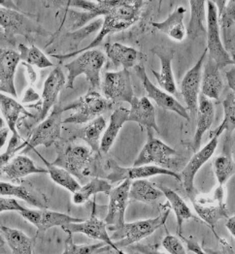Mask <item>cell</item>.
Instances as JSON below:
<instances>
[{
    "mask_svg": "<svg viewBox=\"0 0 235 254\" xmlns=\"http://www.w3.org/2000/svg\"><path fill=\"white\" fill-rule=\"evenodd\" d=\"M145 3V1L141 0H117L116 4L111 9V11L104 16L102 27L100 28V31L97 34L96 38L88 46H86L83 50H76L73 53L63 55H51V57L56 58L58 60H66L73 58L77 55H80L81 53L85 51L95 49L96 47L101 45L104 38L109 34H113L128 29V27H130L138 21Z\"/></svg>",
    "mask_w": 235,
    "mask_h": 254,
    "instance_id": "1",
    "label": "cell"
},
{
    "mask_svg": "<svg viewBox=\"0 0 235 254\" xmlns=\"http://www.w3.org/2000/svg\"><path fill=\"white\" fill-rule=\"evenodd\" d=\"M106 62L105 55L99 50H89L81 53L75 60L65 64L68 71L66 88H73L77 77L85 75L88 83V91H97L100 88V72Z\"/></svg>",
    "mask_w": 235,
    "mask_h": 254,
    "instance_id": "2",
    "label": "cell"
},
{
    "mask_svg": "<svg viewBox=\"0 0 235 254\" xmlns=\"http://www.w3.org/2000/svg\"><path fill=\"white\" fill-rule=\"evenodd\" d=\"M170 210V205H165L162 207L160 214L157 217L125 223L121 229L115 231L113 236H111L112 241L119 250H123L140 242L165 224Z\"/></svg>",
    "mask_w": 235,
    "mask_h": 254,
    "instance_id": "3",
    "label": "cell"
},
{
    "mask_svg": "<svg viewBox=\"0 0 235 254\" xmlns=\"http://www.w3.org/2000/svg\"><path fill=\"white\" fill-rule=\"evenodd\" d=\"M112 107L113 103L97 91H87V93L81 96L78 100L64 107V112L70 110L75 111L73 115L64 120V125L88 124L111 110Z\"/></svg>",
    "mask_w": 235,
    "mask_h": 254,
    "instance_id": "4",
    "label": "cell"
},
{
    "mask_svg": "<svg viewBox=\"0 0 235 254\" xmlns=\"http://www.w3.org/2000/svg\"><path fill=\"white\" fill-rule=\"evenodd\" d=\"M225 190L223 186H218L213 193L208 196L195 195L191 198L192 206L197 213L198 217L212 227L214 231L215 226L221 219L229 218V210L227 204L224 201ZM216 235V233H215Z\"/></svg>",
    "mask_w": 235,
    "mask_h": 254,
    "instance_id": "5",
    "label": "cell"
},
{
    "mask_svg": "<svg viewBox=\"0 0 235 254\" xmlns=\"http://www.w3.org/2000/svg\"><path fill=\"white\" fill-rule=\"evenodd\" d=\"M64 107L62 105L54 107L50 115L32 131L23 151L34 149L39 146L49 148L55 144L61 137L62 126L64 125Z\"/></svg>",
    "mask_w": 235,
    "mask_h": 254,
    "instance_id": "6",
    "label": "cell"
},
{
    "mask_svg": "<svg viewBox=\"0 0 235 254\" xmlns=\"http://www.w3.org/2000/svg\"><path fill=\"white\" fill-rule=\"evenodd\" d=\"M92 153L93 150L89 147L71 145L59 150L58 157L53 164L67 170L79 180H84L90 175Z\"/></svg>",
    "mask_w": 235,
    "mask_h": 254,
    "instance_id": "7",
    "label": "cell"
},
{
    "mask_svg": "<svg viewBox=\"0 0 235 254\" xmlns=\"http://www.w3.org/2000/svg\"><path fill=\"white\" fill-rule=\"evenodd\" d=\"M0 24L4 30V37L10 42L15 41L16 35H22L28 38L32 33H43L45 30L36 21L28 18L24 13L18 9L0 8Z\"/></svg>",
    "mask_w": 235,
    "mask_h": 254,
    "instance_id": "8",
    "label": "cell"
},
{
    "mask_svg": "<svg viewBox=\"0 0 235 254\" xmlns=\"http://www.w3.org/2000/svg\"><path fill=\"white\" fill-rule=\"evenodd\" d=\"M207 5V50L209 58L219 66L220 69L228 65H233L234 62L226 48L224 47L220 36L219 12L215 1H206Z\"/></svg>",
    "mask_w": 235,
    "mask_h": 254,
    "instance_id": "9",
    "label": "cell"
},
{
    "mask_svg": "<svg viewBox=\"0 0 235 254\" xmlns=\"http://www.w3.org/2000/svg\"><path fill=\"white\" fill-rule=\"evenodd\" d=\"M106 168L108 170L106 180L111 183L124 182L126 180L135 181L140 179H146L157 175L169 176L177 181L181 182V176L175 172L157 165H143V166H133L132 167H122L115 160L109 159L107 161Z\"/></svg>",
    "mask_w": 235,
    "mask_h": 254,
    "instance_id": "10",
    "label": "cell"
},
{
    "mask_svg": "<svg viewBox=\"0 0 235 254\" xmlns=\"http://www.w3.org/2000/svg\"><path fill=\"white\" fill-rule=\"evenodd\" d=\"M132 181L126 180L117 188L112 189L109 195V204L104 221L111 231L121 229L126 223V211L129 199V189Z\"/></svg>",
    "mask_w": 235,
    "mask_h": 254,
    "instance_id": "11",
    "label": "cell"
},
{
    "mask_svg": "<svg viewBox=\"0 0 235 254\" xmlns=\"http://www.w3.org/2000/svg\"><path fill=\"white\" fill-rule=\"evenodd\" d=\"M104 97L113 104L118 102L131 103L135 97L128 69L117 72H107L102 84Z\"/></svg>",
    "mask_w": 235,
    "mask_h": 254,
    "instance_id": "12",
    "label": "cell"
},
{
    "mask_svg": "<svg viewBox=\"0 0 235 254\" xmlns=\"http://www.w3.org/2000/svg\"><path fill=\"white\" fill-rule=\"evenodd\" d=\"M147 133V142L135 159L133 166L157 165L163 168L168 167L172 157L177 154V151L162 141L155 138L153 136L152 129L148 130Z\"/></svg>",
    "mask_w": 235,
    "mask_h": 254,
    "instance_id": "13",
    "label": "cell"
},
{
    "mask_svg": "<svg viewBox=\"0 0 235 254\" xmlns=\"http://www.w3.org/2000/svg\"><path fill=\"white\" fill-rule=\"evenodd\" d=\"M134 70L136 72V75L140 79L143 87L145 88L148 97L153 99L157 104V106L164 110L172 111L187 121L191 120L188 109L181 105L168 92H166L165 90H161L150 81L149 77L146 73V69L143 65H136L134 67Z\"/></svg>",
    "mask_w": 235,
    "mask_h": 254,
    "instance_id": "14",
    "label": "cell"
},
{
    "mask_svg": "<svg viewBox=\"0 0 235 254\" xmlns=\"http://www.w3.org/2000/svg\"><path fill=\"white\" fill-rule=\"evenodd\" d=\"M207 54L208 50L206 49L197 63L185 74L181 83V93L192 117H195L197 114L199 91L202 83V67Z\"/></svg>",
    "mask_w": 235,
    "mask_h": 254,
    "instance_id": "15",
    "label": "cell"
},
{
    "mask_svg": "<svg viewBox=\"0 0 235 254\" xmlns=\"http://www.w3.org/2000/svg\"><path fill=\"white\" fill-rule=\"evenodd\" d=\"M219 137L220 136L218 135H214L210 138L211 140L209 141V143L204 148L195 151L189 163L180 174L183 188L186 193L189 195L190 199L196 195V191L194 189V178L197 172L212 157L219 144Z\"/></svg>",
    "mask_w": 235,
    "mask_h": 254,
    "instance_id": "16",
    "label": "cell"
},
{
    "mask_svg": "<svg viewBox=\"0 0 235 254\" xmlns=\"http://www.w3.org/2000/svg\"><path fill=\"white\" fill-rule=\"evenodd\" d=\"M20 214L37 228V234L44 233L48 229L56 226L62 227L68 223L82 222L85 220L83 218H76L65 213L48 211L45 209H26L25 211L20 212Z\"/></svg>",
    "mask_w": 235,
    "mask_h": 254,
    "instance_id": "17",
    "label": "cell"
},
{
    "mask_svg": "<svg viewBox=\"0 0 235 254\" xmlns=\"http://www.w3.org/2000/svg\"><path fill=\"white\" fill-rule=\"evenodd\" d=\"M117 1L115 0H98V1H86L76 0L68 1L67 5L70 7H77L85 10V12H72L71 18L74 19L72 24V30L83 28L87 21H91L99 16H105L114 7Z\"/></svg>",
    "mask_w": 235,
    "mask_h": 254,
    "instance_id": "18",
    "label": "cell"
},
{
    "mask_svg": "<svg viewBox=\"0 0 235 254\" xmlns=\"http://www.w3.org/2000/svg\"><path fill=\"white\" fill-rule=\"evenodd\" d=\"M90 215V217L82 222H72L62 226L63 230L67 234L81 233L85 234V236L98 240L100 242H104L108 245L112 246L118 254H123L121 250H119L114 242L111 239V236L107 233V224L104 220H100L94 214V212Z\"/></svg>",
    "mask_w": 235,
    "mask_h": 254,
    "instance_id": "19",
    "label": "cell"
},
{
    "mask_svg": "<svg viewBox=\"0 0 235 254\" xmlns=\"http://www.w3.org/2000/svg\"><path fill=\"white\" fill-rule=\"evenodd\" d=\"M66 85V80L64 77V71L60 66L56 67L48 76L44 83L42 93V107L40 111L39 121L42 122L48 116L49 112L53 110L56 106V102L58 96L63 89L64 85Z\"/></svg>",
    "mask_w": 235,
    "mask_h": 254,
    "instance_id": "20",
    "label": "cell"
},
{
    "mask_svg": "<svg viewBox=\"0 0 235 254\" xmlns=\"http://www.w3.org/2000/svg\"><path fill=\"white\" fill-rule=\"evenodd\" d=\"M152 53L156 55L160 61V71L157 73L152 70V73L156 77L157 83L161 88L171 95L177 94V88L175 85L174 75L172 71V61L174 59V50L167 47L157 46L152 49Z\"/></svg>",
    "mask_w": 235,
    "mask_h": 254,
    "instance_id": "21",
    "label": "cell"
},
{
    "mask_svg": "<svg viewBox=\"0 0 235 254\" xmlns=\"http://www.w3.org/2000/svg\"><path fill=\"white\" fill-rule=\"evenodd\" d=\"M21 56L18 52L4 49L0 54V90L1 93H8L18 97L15 87V73Z\"/></svg>",
    "mask_w": 235,
    "mask_h": 254,
    "instance_id": "22",
    "label": "cell"
},
{
    "mask_svg": "<svg viewBox=\"0 0 235 254\" xmlns=\"http://www.w3.org/2000/svg\"><path fill=\"white\" fill-rule=\"evenodd\" d=\"M128 122H134L141 127H145L148 130H155L158 132V127L157 125V113L156 109L148 96H143L133 98L130 103Z\"/></svg>",
    "mask_w": 235,
    "mask_h": 254,
    "instance_id": "23",
    "label": "cell"
},
{
    "mask_svg": "<svg viewBox=\"0 0 235 254\" xmlns=\"http://www.w3.org/2000/svg\"><path fill=\"white\" fill-rule=\"evenodd\" d=\"M197 125L194 133L192 148L194 151L199 150L201 146V141L205 132L211 127L215 117V108L214 104L203 94L199 95L198 99V109H197Z\"/></svg>",
    "mask_w": 235,
    "mask_h": 254,
    "instance_id": "24",
    "label": "cell"
},
{
    "mask_svg": "<svg viewBox=\"0 0 235 254\" xmlns=\"http://www.w3.org/2000/svg\"><path fill=\"white\" fill-rule=\"evenodd\" d=\"M185 14L186 9L183 6H179L171 13L165 21L152 22V25L169 36L171 39L181 42L187 36V28L184 24Z\"/></svg>",
    "mask_w": 235,
    "mask_h": 254,
    "instance_id": "25",
    "label": "cell"
},
{
    "mask_svg": "<svg viewBox=\"0 0 235 254\" xmlns=\"http://www.w3.org/2000/svg\"><path fill=\"white\" fill-rule=\"evenodd\" d=\"M1 174L11 181H17L32 174H49V171L37 167L26 155H17L7 164L1 166Z\"/></svg>",
    "mask_w": 235,
    "mask_h": 254,
    "instance_id": "26",
    "label": "cell"
},
{
    "mask_svg": "<svg viewBox=\"0 0 235 254\" xmlns=\"http://www.w3.org/2000/svg\"><path fill=\"white\" fill-rule=\"evenodd\" d=\"M106 56L115 67L122 66L123 69L135 67L141 54L133 48L120 43H106L104 45Z\"/></svg>",
    "mask_w": 235,
    "mask_h": 254,
    "instance_id": "27",
    "label": "cell"
},
{
    "mask_svg": "<svg viewBox=\"0 0 235 254\" xmlns=\"http://www.w3.org/2000/svg\"><path fill=\"white\" fill-rule=\"evenodd\" d=\"M220 68L211 58H207L202 73L201 91L204 96L210 99H219L224 88Z\"/></svg>",
    "mask_w": 235,
    "mask_h": 254,
    "instance_id": "28",
    "label": "cell"
},
{
    "mask_svg": "<svg viewBox=\"0 0 235 254\" xmlns=\"http://www.w3.org/2000/svg\"><path fill=\"white\" fill-rule=\"evenodd\" d=\"M0 110L1 116L3 117L4 121L9 127L10 131L12 132V137L15 138H21L17 131V125L21 115H25L27 117H32L25 108L15 100L11 96H7L5 94H0Z\"/></svg>",
    "mask_w": 235,
    "mask_h": 254,
    "instance_id": "29",
    "label": "cell"
},
{
    "mask_svg": "<svg viewBox=\"0 0 235 254\" xmlns=\"http://www.w3.org/2000/svg\"><path fill=\"white\" fill-rule=\"evenodd\" d=\"M189 3L191 7V19L187 27V37L193 41L207 33V26H205V21H207L206 1L191 0Z\"/></svg>",
    "mask_w": 235,
    "mask_h": 254,
    "instance_id": "30",
    "label": "cell"
},
{
    "mask_svg": "<svg viewBox=\"0 0 235 254\" xmlns=\"http://www.w3.org/2000/svg\"><path fill=\"white\" fill-rule=\"evenodd\" d=\"M129 110L120 107L116 109L110 118V124L107 127L100 143V151L107 153L112 148L115 140L117 139L123 126L128 123Z\"/></svg>",
    "mask_w": 235,
    "mask_h": 254,
    "instance_id": "31",
    "label": "cell"
},
{
    "mask_svg": "<svg viewBox=\"0 0 235 254\" xmlns=\"http://www.w3.org/2000/svg\"><path fill=\"white\" fill-rule=\"evenodd\" d=\"M163 192L165 198L167 199L168 204L170 205L171 209L175 212L177 218V235H182V227L185 221L193 219L199 221V217H197L193 212L191 211L189 206L184 202V200L175 192L168 188L165 187H158Z\"/></svg>",
    "mask_w": 235,
    "mask_h": 254,
    "instance_id": "32",
    "label": "cell"
},
{
    "mask_svg": "<svg viewBox=\"0 0 235 254\" xmlns=\"http://www.w3.org/2000/svg\"><path fill=\"white\" fill-rule=\"evenodd\" d=\"M1 237L14 254H33V240L18 229L1 225Z\"/></svg>",
    "mask_w": 235,
    "mask_h": 254,
    "instance_id": "33",
    "label": "cell"
},
{
    "mask_svg": "<svg viewBox=\"0 0 235 254\" xmlns=\"http://www.w3.org/2000/svg\"><path fill=\"white\" fill-rule=\"evenodd\" d=\"M231 140L227 139L225 143L224 152L215 157L213 170L217 181L220 186H223L235 174V162L231 152Z\"/></svg>",
    "mask_w": 235,
    "mask_h": 254,
    "instance_id": "34",
    "label": "cell"
},
{
    "mask_svg": "<svg viewBox=\"0 0 235 254\" xmlns=\"http://www.w3.org/2000/svg\"><path fill=\"white\" fill-rule=\"evenodd\" d=\"M164 196L159 188H156L145 179L135 180L129 189V198L138 202L151 203Z\"/></svg>",
    "mask_w": 235,
    "mask_h": 254,
    "instance_id": "35",
    "label": "cell"
},
{
    "mask_svg": "<svg viewBox=\"0 0 235 254\" xmlns=\"http://www.w3.org/2000/svg\"><path fill=\"white\" fill-rule=\"evenodd\" d=\"M0 195L21 199L27 204L32 205L39 209L47 208V205L44 202V197H40L38 194H34L30 192L23 186H15L6 182H1Z\"/></svg>",
    "mask_w": 235,
    "mask_h": 254,
    "instance_id": "36",
    "label": "cell"
},
{
    "mask_svg": "<svg viewBox=\"0 0 235 254\" xmlns=\"http://www.w3.org/2000/svg\"><path fill=\"white\" fill-rule=\"evenodd\" d=\"M106 120L100 116L89 122L81 131L79 137L84 140L93 152L100 150V137L106 129Z\"/></svg>",
    "mask_w": 235,
    "mask_h": 254,
    "instance_id": "37",
    "label": "cell"
},
{
    "mask_svg": "<svg viewBox=\"0 0 235 254\" xmlns=\"http://www.w3.org/2000/svg\"><path fill=\"white\" fill-rule=\"evenodd\" d=\"M34 151L41 158L44 164L47 166L48 171H49V175L54 183H56L57 185L63 187L65 190H67L72 193H75L78 190H80V188H81L80 184L73 178V176L70 172H68L67 170L64 169L63 167H60L58 165L48 162L37 150H34Z\"/></svg>",
    "mask_w": 235,
    "mask_h": 254,
    "instance_id": "38",
    "label": "cell"
},
{
    "mask_svg": "<svg viewBox=\"0 0 235 254\" xmlns=\"http://www.w3.org/2000/svg\"><path fill=\"white\" fill-rule=\"evenodd\" d=\"M112 190V186L108 180L104 179H92L84 187H81L80 190L73 193L72 201L75 205H83L86 203L89 198L98 193L109 194Z\"/></svg>",
    "mask_w": 235,
    "mask_h": 254,
    "instance_id": "39",
    "label": "cell"
},
{
    "mask_svg": "<svg viewBox=\"0 0 235 254\" xmlns=\"http://www.w3.org/2000/svg\"><path fill=\"white\" fill-rule=\"evenodd\" d=\"M224 120L220 127L210 133V138L214 135L221 136L224 132L227 133V139L232 138V134L235 130V94L229 92L223 102Z\"/></svg>",
    "mask_w": 235,
    "mask_h": 254,
    "instance_id": "40",
    "label": "cell"
},
{
    "mask_svg": "<svg viewBox=\"0 0 235 254\" xmlns=\"http://www.w3.org/2000/svg\"><path fill=\"white\" fill-rule=\"evenodd\" d=\"M64 254H102V253H112L118 252L110 245H108L104 242H101L99 244L95 245H83L78 246L75 245L73 242L72 234H68L67 240L64 242Z\"/></svg>",
    "mask_w": 235,
    "mask_h": 254,
    "instance_id": "41",
    "label": "cell"
},
{
    "mask_svg": "<svg viewBox=\"0 0 235 254\" xmlns=\"http://www.w3.org/2000/svg\"><path fill=\"white\" fill-rule=\"evenodd\" d=\"M18 51L21 56V61H23V63L25 64L36 66L40 69L54 66L53 63L44 55L42 51L34 45L28 48L22 44H20L18 47Z\"/></svg>",
    "mask_w": 235,
    "mask_h": 254,
    "instance_id": "42",
    "label": "cell"
},
{
    "mask_svg": "<svg viewBox=\"0 0 235 254\" xmlns=\"http://www.w3.org/2000/svg\"><path fill=\"white\" fill-rule=\"evenodd\" d=\"M218 6L219 22L224 28L231 27L235 22V0L215 1Z\"/></svg>",
    "mask_w": 235,
    "mask_h": 254,
    "instance_id": "43",
    "label": "cell"
},
{
    "mask_svg": "<svg viewBox=\"0 0 235 254\" xmlns=\"http://www.w3.org/2000/svg\"><path fill=\"white\" fill-rule=\"evenodd\" d=\"M162 247L165 249V251L170 254H186L187 252L184 248V246L182 245L181 241L172 235H167L162 243H161Z\"/></svg>",
    "mask_w": 235,
    "mask_h": 254,
    "instance_id": "44",
    "label": "cell"
},
{
    "mask_svg": "<svg viewBox=\"0 0 235 254\" xmlns=\"http://www.w3.org/2000/svg\"><path fill=\"white\" fill-rule=\"evenodd\" d=\"M27 208L22 207L15 198H7L6 196H1L0 199V212H18L25 211Z\"/></svg>",
    "mask_w": 235,
    "mask_h": 254,
    "instance_id": "45",
    "label": "cell"
},
{
    "mask_svg": "<svg viewBox=\"0 0 235 254\" xmlns=\"http://www.w3.org/2000/svg\"><path fill=\"white\" fill-rule=\"evenodd\" d=\"M40 98V96L34 91V89L32 87H29L27 89V91L24 94V97L22 99L23 103H29V102H34L36 100H38Z\"/></svg>",
    "mask_w": 235,
    "mask_h": 254,
    "instance_id": "46",
    "label": "cell"
},
{
    "mask_svg": "<svg viewBox=\"0 0 235 254\" xmlns=\"http://www.w3.org/2000/svg\"><path fill=\"white\" fill-rule=\"evenodd\" d=\"M228 85L235 94V67H232L226 74Z\"/></svg>",
    "mask_w": 235,
    "mask_h": 254,
    "instance_id": "47",
    "label": "cell"
},
{
    "mask_svg": "<svg viewBox=\"0 0 235 254\" xmlns=\"http://www.w3.org/2000/svg\"><path fill=\"white\" fill-rule=\"evenodd\" d=\"M180 237H181V238H183L182 236H180ZM183 240L187 243L189 251H191V252L194 253V254H203V252H202L201 248L197 245V243H194V242H192V241H188V240H187V239H185V238H183Z\"/></svg>",
    "mask_w": 235,
    "mask_h": 254,
    "instance_id": "48",
    "label": "cell"
},
{
    "mask_svg": "<svg viewBox=\"0 0 235 254\" xmlns=\"http://www.w3.org/2000/svg\"><path fill=\"white\" fill-rule=\"evenodd\" d=\"M9 132H11L9 127H1V129H0V148H2V147L5 145L8 135H9Z\"/></svg>",
    "mask_w": 235,
    "mask_h": 254,
    "instance_id": "49",
    "label": "cell"
},
{
    "mask_svg": "<svg viewBox=\"0 0 235 254\" xmlns=\"http://www.w3.org/2000/svg\"><path fill=\"white\" fill-rule=\"evenodd\" d=\"M226 227L228 228V230L231 232L233 237L235 239V213L233 216L227 218Z\"/></svg>",
    "mask_w": 235,
    "mask_h": 254,
    "instance_id": "50",
    "label": "cell"
},
{
    "mask_svg": "<svg viewBox=\"0 0 235 254\" xmlns=\"http://www.w3.org/2000/svg\"><path fill=\"white\" fill-rule=\"evenodd\" d=\"M22 65H24V67L26 68L27 70V73H28V76H29V79L31 81V84L35 83L36 82V79H37V75L33 69V66L30 65V64H25V63H22Z\"/></svg>",
    "mask_w": 235,
    "mask_h": 254,
    "instance_id": "51",
    "label": "cell"
},
{
    "mask_svg": "<svg viewBox=\"0 0 235 254\" xmlns=\"http://www.w3.org/2000/svg\"><path fill=\"white\" fill-rule=\"evenodd\" d=\"M232 59H233V62H234V64L235 65V54H233V56H232Z\"/></svg>",
    "mask_w": 235,
    "mask_h": 254,
    "instance_id": "52",
    "label": "cell"
}]
</instances>
